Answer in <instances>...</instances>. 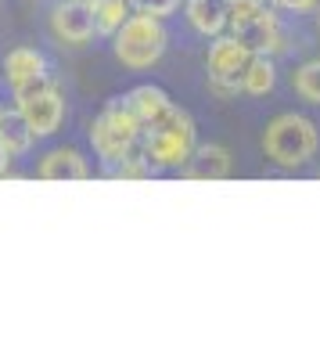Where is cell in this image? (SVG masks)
I'll list each match as a JSON object with an SVG mask.
<instances>
[{
  "label": "cell",
  "mask_w": 320,
  "mask_h": 360,
  "mask_svg": "<svg viewBox=\"0 0 320 360\" xmlns=\"http://www.w3.org/2000/svg\"><path fill=\"white\" fill-rule=\"evenodd\" d=\"M51 33L62 44H69V47H83L98 33L91 0H62V4L51 11Z\"/></svg>",
  "instance_id": "obj_6"
},
{
  "label": "cell",
  "mask_w": 320,
  "mask_h": 360,
  "mask_svg": "<svg viewBox=\"0 0 320 360\" xmlns=\"http://www.w3.org/2000/svg\"><path fill=\"white\" fill-rule=\"evenodd\" d=\"M0 144H4L11 155H25L29 148H33V130H29V123L22 119L18 108L0 112Z\"/></svg>",
  "instance_id": "obj_14"
},
{
  "label": "cell",
  "mask_w": 320,
  "mask_h": 360,
  "mask_svg": "<svg viewBox=\"0 0 320 360\" xmlns=\"http://www.w3.org/2000/svg\"><path fill=\"white\" fill-rule=\"evenodd\" d=\"M112 37H115V58L126 69H137V72L159 65V58L169 47V33H166L162 18L140 15V11H133Z\"/></svg>",
  "instance_id": "obj_3"
},
{
  "label": "cell",
  "mask_w": 320,
  "mask_h": 360,
  "mask_svg": "<svg viewBox=\"0 0 320 360\" xmlns=\"http://www.w3.org/2000/svg\"><path fill=\"white\" fill-rule=\"evenodd\" d=\"M252 62V47L241 44L234 33L230 37H213L209 44V54H206V65H209V76H220V79H241L245 65Z\"/></svg>",
  "instance_id": "obj_7"
},
{
  "label": "cell",
  "mask_w": 320,
  "mask_h": 360,
  "mask_svg": "<svg viewBox=\"0 0 320 360\" xmlns=\"http://www.w3.org/2000/svg\"><path fill=\"white\" fill-rule=\"evenodd\" d=\"M108 173H112L115 180H144V176H152L155 169L148 166V159H144L140 148H137V152H130L126 159H119L115 166H108Z\"/></svg>",
  "instance_id": "obj_17"
},
{
  "label": "cell",
  "mask_w": 320,
  "mask_h": 360,
  "mask_svg": "<svg viewBox=\"0 0 320 360\" xmlns=\"http://www.w3.org/2000/svg\"><path fill=\"white\" fill-rule=\"evenodd\" d=\"M123 101H126V108L133 112V119L140 123V130L152 127V123H159V119H166L169 108H173L169 94H166V90H159V86H133Z\"/></svg>",
  "instance_id": "obj_10"
},
{
  "label": "cell",
  "mask_w": 320,
  "mask_h": 360,
  "mask_svg": "<svg viewBox=\"0 0 320 360\" xmlns=\"http://www.w3.org/2000/svg\"><path fill=\"white\" fill-rule=\"evenodd\" d=\"M8 162H11V152H8V148H4V144H0V176H4V173H8Z\"/></svg>",
  "instance_id": "obj_21"
},
{
  "label": "cell",
  "mask_w": 320,
  "mask_h": 360,
  "mask_svg": "<svg viewBox=\"0 0 320 360\" xmlns=\"http://www.w3.org/2000/svg\"><path fill=\"white\" fill-rule=\"evenodd\" d=\"M40 176L54 180V184H69V180H86L91 176V166L86 159L76 152V148H54L40 159Z\"/></svg>",
  "instance_id": "obj_9"
},
{
  "label": "cell",
  "mask_w": 320,
  "mask_h": 360,
  "mask_svg": "<svg viewBox=\"0 0 320 360\" xmlns=\"http://www.w3.org/2000/svg\"><path fill=\"white\" fill-rule=\"evenodd\" d=\"M270 4L277 8V11H309V8H316L320 4V0H270Z\"/></svg>",
  "instance_id": "obj_20"
},
{
  "label": "cell",
  "mask_w": 320,
  "mask_h": 360,
  "mask_svg": "<svg viewBox=\"0 0 320 360\" xmlns=\"http://www.w3.org/2000/svg\"><path fill=\"white\" fill-rule=\"evenodd\" d=\"M187 180H223L234 173V159L223 144H194L191 159L180 169Z\"/></svg>",
  "instance_id": "obj_8"
},
{
  "label": "cell",
  "mask_w": 320,
  "mask_h": 360,
  "mask_svg": "<svg viewBox=\"0 0 320 360\" xmlns=\"http://www.w3.org/2000/svg\"><path fill=\"white\" fill-rule=\"evenodd\" d=\"M187 22L201 37H220L227 29V0H187Z\"/></svg>",
  "instance_id": "obj_12"
},
{
  "label": "cell",
  "mask_w": 320,
  "mask_h": 360,
  "mask_svg": "<svg viewBox=\"0 0 320 360\" xmlns=\"http://www.w3.org/2000/svg\"><path fill=\"white\" fill-rule=\"evenodd\" d=\"M91 144L108 166H115L119 159H126L130 152L140 148V123L133 119V112L126 108L123 98L108 101L105 112L91 123Z\"/></svg>",
  "instance_id": "obj_4"
},
{
  "label": "cell",
  "mask_w": 320,
  "mask_h": 360,
  "mask_svg": "<svg viewBox=\"0 0 320 360\" xmlns=\"http://www.w3.org/2000/svg\"><path fill=\"white\" fill-rule=\"evenodd\" d=\"M15 101H18V112L29 123L33 137H51L65 119V101H62V90H58L54 79L40 76L33 83H25L15 90Z\"/></svg>",
  "instance_id": "obj_5"
},
{
  "label": "cell",
  "mask_w": 320,
  "mask_h": 360,
  "mask_svg": "<svg viewBox=\"0 0 320 360\" xmlns=\"http://www.w3.org/2000/svg\"><path fill=\"white\" fill-rule=\"evenodd\" d=\"M40 76H47V58H44L40 51H33V47H15V51H8V58H4V83H8L11 90L33 83V79H40Z\"/></svg>",
  "instance_id": "obj_11"
},
{
  "label": "cell",
  "mask_w": 320,
  "mask_h": 360,
  "mask_svg": "<svg viewBox=\"0 0 320 360\" xmlns=\"http://www.w3.org/2000/svg\"><path fill=\"white\" fill-rule=\"evenodd\" d=\"M274 86H277V65H274V58L252 54V62L241 72V94L245 98H267V94H274Z\"/></svg>",
  "instance_id": "obj_13"
},
{
  "label": "cell",
  "mask_w": 320,
  "mask_h": 360,
  "mask_svg": "<svg viewBox=\"0 0 320 360\" xmlns=\"http://www.w3.org/2000/svg\"><path fill=\"white\" fill-rule=\"evenodd\" d=\"M263 152L281 169H302L320 152V130L299 112H281L263 130Z\"/></svg>",
  "instance_id": "obj_2"
},
{
  "label": "cell",
  "mask_w": 320,
  "mask_h": 360,
  "mask_svg": "<svg viewBox=\"0 0 320 360\" xmlns=\"http://www.w3.org/2000/svg\"><path fill=\"white\" fill-rule=\"evenodd\" d=\"M91 11H94V29L112 37L115 29L133 15V4L130 0H91Z\"/></svg>",
  "instance_id": "obj_15"
},
{
  "label": "cell",
  "mask_w": 320,
  "mask_h": 360,
  "mask_svg": "<svg viewBox=\"0 0 320 360\" xmlns=\"http://www.w3.org/2000/svg\"><path fill=\"white\" fill-rule=\"evenodd\" d=\"M209 94L220 98V101H234L241 94V79H220V76H209Z\"/></svg>",
  "instance_id": "obj_19"
},
{
  "label": "cell",
  "mask_w": 320,
  "mask_h": 360,
  "mask_svg": "<svg viewBox=\"0 0 320 360\" xmlns=\"http://www.w3.org/2000/svg\"><path fill=\"white\" fill-rule=\"evenodd\" d=\"M194 144H198L194 119L177 105L169 108L166 119L140 130V155L148 159L152 169H184V162L194 152Z\"/></svg>",
  "instance_id": "obj_1"
},
{
  "label": "cell",
  "mask_w": 320,
  "mask_h": 360,
  "mask_svg": "<svg viewBox=\"0 0 320 360\" xmlns=\"http://www.w3.org/2000/svg\"><path fill=\"white\" fill-rule=\"evenodd\" d=\"M133 4V11H140V15H152V18H166V15H173L180 8V0H130Z\"/></svg>",
  "instance_id": "obj_18"
},
{
  "label": "cell",
  "mask_w": 320,
  "mask_h": 360,
  "mask_svg": "<svg viewBox=\"0 0 320 360\" xmlns=\"http://www.w3.org/2000/svg\"><path fill=\"white\" fill-rule=\"evenodd\" d=\"M292 90L306 105H320V62H306L292 72Z\"/></svg>",
  "instance_id": "obj_16"
}]
</instances>
